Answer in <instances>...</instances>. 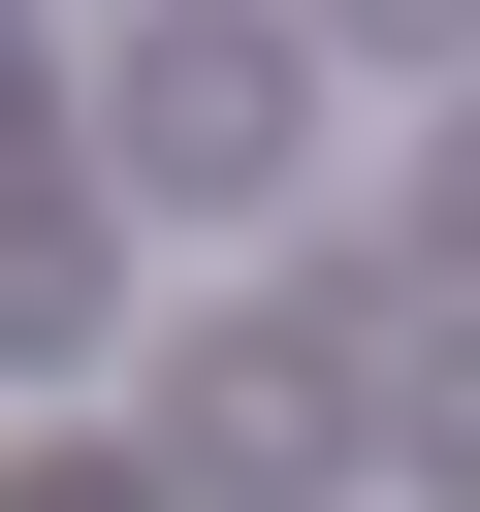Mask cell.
<instances>
[{"label": "cell", "mask_w": 480, "mask_h": 512, "mask_svg": "<svg viewBox=\"0 0 480 512\" xmlns=\"http://www.w3.org/2000/svg\"><path fill=\"white\" fill-rule=\"evenodd\" d=\"M128 320V256H96V192L64 160H0V352H96Z\"/></svg>", "instance_id": "3"}, {"label": "cell", "mask_w": 480, "mask_h": 512, "mask_svg": "<svg viewBox=\"0 0 480 512\" xmlns=\"http://www.w3.org/2000/svg\"><path fill=\"white\" fill-rule=\"evenodd\" d=\"M416 256H480V128H448V160H416Z\"/></svg>", "instance_id": "6"}, {"label": "cell", "mask_w": 480, "mask_h": 512, "mask_svg": "<svg viewBox=\"0 0 480 512\" xmlns=\"http://www.w3.org/2000/svg\"><path fill=\"white\" fill-rule=\"evenodd\" d=\"M320 32H352V64H480V0H320Z\"/></svg>", "instance_id": "5"}, {"label": "cell", "mask_w": 480, "mask_h": 512, "mask_svg": "<svg viewBox=\"0 0 480 512\" xmlns=\"http://www.w3.org/2000/svg\"><path fill=\"white\" fill-rule=\"evenodd\" d=\"M288 160H320V32L160 0V32H128V192H192V224H224V192H288Z\"/></svg>", "instance_id": "2"}, {"label": "cell", "mask_w": 480, "mask_h": 512, "mask_svg": "<svg viewBox=\"0 0 480 512\" xmlns=\"http://www.w3.org/2000/svg\"><path fill=\"white\" fill-rule=\"evenodd\" d=\"M384 448H416V480H480V320H448V352L384 384Z\"/></svg>", "instance_id": "4"}, {"label": "cell", "mask_w": 480, "mask_h": 512, "mask_svg": "<svg viewBox=\"0 0 480 512\" xmlns=\"http://www.w3.org/2000/svg\"><path fill=\"white\" fill-rule=\"evenodd\" d=\"M0 512H160V480H128V448H64V480H0Z\"/></svg>", "instance_id": "7"}, {"label": "cell", "mask_w": 480, "mask_h": 512, "mask_svg": "<svg viewBox=\"0 0 480 512\" xmlns=\"http://www.w3.org/2000/svg\"><path fill=\"white\" fill-rule=\"evenodd\" d=\"M0 160H32V32H0Z\"/></svg>", "instance_id": "8"}, {"label": "cell", "mask_w": 480, "mask_h": 512, "mask_svg": "<svg viewBox=\"0 0 480 512\" xmlns=\"http://www.w3.org/2000/svg\"><path fill=\"white\" fill-rule=\"evenodd\" d=\"M352 352H384V288H320L288 352H256V320H192V352H160V512H288V480L352 448Z\"/></svg>", "instance_id": "1"}]
</instances>
